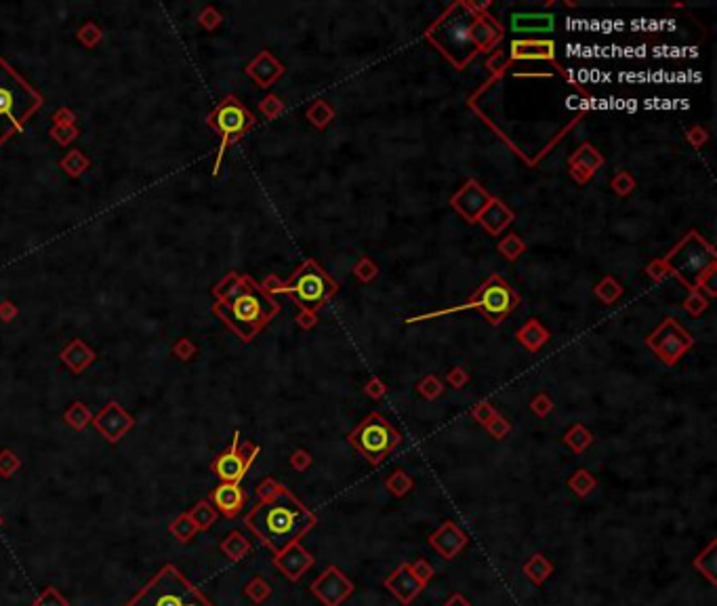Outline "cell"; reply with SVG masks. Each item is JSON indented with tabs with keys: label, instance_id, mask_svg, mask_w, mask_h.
Listing matches in <instances>:
<instances>
[{
	"label": "cell",
	"instance_id": "cell-18",
	"mask_svg": "<svg viewBox=\"0 0 717 606\" xmlns=\"http://www.w3.org/2000/svg\"><path fill=\"white\" fill-rule=\"evenodd\" d=\"M512 57L514 59H556V45L554 40H514L512 43Z\"/></svg>",
	"mask_w": 717,
	"mask_h": 606
},
{
	"label": "cell",
	"instance_id": "cell-24",
	"mask_svg": "<svg viewBox=\"0 0 717 606\" xmlns=\"http://www.w3.org/2000/svg\"><path fill=\"white\" fill-rule=\"evenodd\" d=\"M547 337H549V335H547V331L538 325V322L536 320H530V322H526V325H524V329L518 333V339L528 347V350H538L545 341H547Z\"/></svg>",
	"mask_w": 717,
	"mask_h": 606
},
{
	"label": "cell",
	"instance_id": "cell-2",
	"mask_svg": "<svg viewBox=\"0 0 717 606\" xmlns=\"http://www.w3.org/2000/svg\"><path fill=\"white\" fill-rule=\"evenodd\" d=\"M427 40L456 70L465 68L476 55L492 51L503 38V28L474 3H454L430 30Z\"/></svg>",
	"mask_w": 717,
	"mask_h": 606
},
{
	"label": "cell",
	"instance_id": "cell-10",
	"mask_svg": "<svg viewBox=\"0 0 717 606\" xmlns=\"http://www.w3.org/2000/svg\"><path fill=\"white\" fill-rule=\"evenodd\" d=\"M350 442L372 465H378L402 442V436L383 415L370 413L350 434Z\"/></svg>",
	"mask_w": 717,
	"mask_h": 606
},
{
	"label": "cell",
	"instance_id": "cell-40",
	"mask_svg": "<svg viewBox=\"0 0 717 606\" xmlns=\"http://www.w3.org/2000/svg\"><path fill=\"white\" fill-rule=\"evenodd\" d=\"M612 188H614V192H618V194H629L631 190H634L636 188V181L634 179H631L627 173H618L614 179H612Z\"/></svg>",
	"mask_w": 717,
	"mask_h": 606
},
{
	"label": "cell",
	"instance_id": "cell-4",
	"mask_svg": "<svg viewBox=\"0 0 717 606\" xmlns=\"http://www.w3.org/2000/svg\"><path fill=\"white\" fill-rule=\"evenodd\" d=\"M42 103V95L26 83L7 59L0 57V143L19 133Z\"/></svg>",
	"mask_w": 717,
	"mask_h": 606
},
{
	"label": "cell",
	"instance_id": "cell-22",
	"mask_svg": "<svg viewBox=\"0 0 717 606\" xmlns=\"http://www.w3.org/2000/svg\"><path fill=\"white\" fill-rule=\"evenodd\" d=\"M61 362L72 371V373H82L91 362L95 360V352L84 343L82 339H74L68 347L61 350Z\"/></svg>",
	"mask_w": 717,
	"mask_h": 606
},
{
	"label": "cell",
	"instance_id": "cell-23",
	"mask_svg": "<svg viewBox=\"0 0 717 606\" xmlns=\"http://www.w3.org/2000/svg\"><path fill=\"white\" fill-rule=\"evenodd\" d=\"M188 516L192 518V522L196 524L198 531H208V529L217 522L219 512L213 507V503L204 499V501H198V503L188 512Z\"/></svg>",
	"mask_w": 717,
	"mask_h": 606
},
{
	"label": "cell",
	"instance_id": "cell-32",
	"mask_svg": "<svg viewBox=\"0 0 717 606\" xmlns=\"http://www.w3.org/2000/svg\"><path fill=\"white\" fill-rule=\"evenodd\" d=\"M307 116H310V120H312V123L316 125V127H326L328 123H330V120H332V110L324 103V101H318V103H314V108H310V112H307Z\"/></svg>",
	"mask_w": 717,
	"mask_h": 606
},
{
	"label": "cell",
	"instance_id": "cell-19",
	"mask_svg": "<svg viewBox=\"0 0 717 606\" xmlns=\"http://www.w3.org/2000/svg\"><path fill=\"white\" fill-rule=\"evenodd\" d=\"M556 26L552 13H514L512 30L514 34H549Z\"/></svg>",
	"mask_w": 717,
	"mask_h": 606
},
{
	"label": "cell",
	"instance_id": "cell-11",
	"mask_svg": "<svg viewBox=\"0 0 717 606\" xmlns=\"http://www.w3.org/2000/svg\"><path fill=\"white\" fill-rule=\"evenodd\" d=\"M259 453V447L250 442H242L240 444V432L234 434V440L228 447V451H223L215 461L210 465V469L215 472V476L221 482H232V484H240V480L246 476L250 463L255 461Z\"/></svg>",
	"mask_w": 717,
	"mask_h": 606
},
{
	"label": "cell",
	"instance_id": "cell-17",
	"mask_svg": "<svg viewBox=\"0 0 717 606\" xmlns=\"http://www.w3.org/2000/svg\"><path fill=\"white\" fill-rule=\"evenodd\" d=\"M274 564H276V567H278L288 579L297 581V579L305 573V569L312 564V558H310V554L303 552V549L299 547V543H297V545L288 547L286 552H282L280 556H274Z\"/></svg>",
	"mask_w": 717,
	"mask_h": 606
},
{
	"label": "cell",
	"instance_id": "cell-21",
	"mask_svg": "<svg viewBox=\"0 0 717 606\" xmlns=\"http://www.w3.org/2000/svg\"><path fill=\"white\" fill-rule=\"evenodd\" d=\"M514 219V213L503 205L501 200L492 198L490 205L484 209V213L480 215V223L484 225V230L490 234V236H498L505 228H507Z\"/></svg>",
	"mask_w": 717,
	"mask_h": 606
},
{
	"label": "cell",
	"instance_id": "cell-39",
	"mask_svg": "<svg viewBox=\"0 0 717 606\" xmlns=\"http://www.w3.org/2000/svg\"><path fill=\"white\" fill-rule=\"evenodd\" d=\"M200 23H202L206 30H215V28L221 23V15H219L213 7H206V9L200 13Z\"/></svg>",
	"mask_w": 717,
	"mask_h": 606
},
{
	"label": "cell",
	"instance_id": "cell-33",
	"mask_svg": "<svg viewBox=\"0 0 717 606\" xmlns=\"http://www.w3.org/2000/svg\"><path fill=\"white\" fill-rule=\"evenodd\" d=\"M270 592H272V589H270V585H267L263 579H259V577H257V579H252V581H250V583L244 587V594H246V596H248L252 602H257V604H259V602H263V600L270 596Z\"/></svg>",
	"mask_w": 717,
	"mask_h": 606
},
{
	"label": "cell",
	"instance_id": "cell-42",
	"mask_svg": "<svg viewBox=\"0 0 717 606\" xmlns=\"http://www.w3.org/2000/svg\"><path fill=\"white\" fill-rule=\"evenodd\" d=\"M55 125H74V114L68 108H59L53 116Z\"/></svg>",
	"mask_w": 717,
	"mask_h": 606
},
{
	"label": "cell",
	"instance_id": "cell-29",
	"mask_svg": "<svg viewBox=\"0 0 717 606\" xmlns=\"http://www.w3.org/2000/svg\"><path fill=\"white\" fill-rule=\"evenodd\" d=\"M34 606H70V602L57 587H45L42 594L34 600Z\"/></svg>",
	"mask_w": 717,
	"mask_h": 606
},
{
	"label": "cell",
	"instance_id": "cell-12",
	"mask_svg": "<svg viewBox=\"0 0 717 606\" xmlns=\"http://www.w3.org/2000/svg\"><path fill=\"white\" fill-rule=\"evenodd\" d=\"M648 347L656 352V356L667 362V365H676V362L694 345V339L686 329H682L673 318L663 320L656 327V331L646 339Z\"/></svg>",
	"mask_w": 717,
	"mask_h": 606
},
{
	"label": "cell",
	"instance_id": "cell-8",
	"mask_svg": "<svg viewBox=\"0 0 717 606\" xmlns=\"http://www.w3.org/2000/svg\"><path fill=\"white\" fill-rule=\"evenodd\" d=\"M518 301H520V297L514 293V289L509 287V282L505 278H501L498 274H492L469 301L461 303L456 307H448V310H440V312H434V314H423V316L410 318L408 322L430 320V318H438V316L461 312V310H480L486 316V320L490 322V325H498V322H503L505 316H509L518 307Z\"/></svg>",
	"mask_w": 717,
	"mask_h": 606
},
{
	"label": "cell",
	"instance_id": "cell-5",
	"mask_svg": "<svg viewBox=\"0 0 717 606\" xmlns=\"http://www.w3.org/2000/svg\"><path fill=\"white\" fill-rule=\"evenodd\" d=\"M124 606H215L175 567H164Z\"/></svg>",
	"mask_w": 717,
	"mask_h": 606
},
{
	"label": "cell",
	"instance_id": "cell-38",
	"mask_svg": "<svg viewBox=\"0 0 717 606\" xmlns=\"http://www.w3.org/2000/svg\"><path fill=\"white\" fill-rule=\"evenodd\" d=\"M173 354H175L179 360H190V358H194V354H196V345H194L190 339H179V341L173 345Z\"/></svg>",
	"mask_w": 717,
	"mask_h": 606
},
{
	"label": "cell",
	"instance_id": "cell-14",
	"mask_svg": "<svg viewBox=\"0 0 717 606\" xmlns=\"http://www.w3.org/2000/svg\"><path fill=\"white\" fill-rule=\"evenodd\" d=\"M91 423L97 427V432L108 442H118L120 438L126 436V432L135 425V419L126 413L118 402H108L105 407L93 417Z\"/></svg>",
	"mask_w": 717,
	"mask_h": 606
},
{
	"label": "cell",
	"instance_id": "cell-41",
	"mask_svg": "<svg viewBox=\"0 0 717 606\" xmlns=\"http://www.w3.org/2000/svg\"><path fill=\"white\" fill-rule=\"evenodd\" d=\"M356 274H358V276H360L362 280H370V278H372V276L376 274V267H374V265H372V263H370L368 259H364V261H362V263H360V265L356 267Z\"/></svg>",
	"mask_w": 717,
	"mask_h": 606
},
{
	"label": "cell",
	"instance_id": "cell-28",
	"mask_svg": "<svg viewBox=\"0 0 717 606\" xmlns=\"http://www.w3.org/2000/svg\"><path fill=\"white\" fill-rule=\"evenodd\" d=\"M61 169L70 175V177H78L84 171L89 169V158L84 156L80 150H72L63 160H61Z\"/></svg>",
	"mask_w": 717,
	"mask_h": 606
},
{
	"label": "cell",
	"instance_id": "cell-6",
	"mask_svg": "<svg viewBox=\"0 0 717 606\" xmlns=\"http://www.w3.org/2000/svg\"><path fill=\"white\" fill-rule=\"evenodd\" d=\"M261 289L265 293L290 295L303 314L316 316V312L336 293L339 287L314 259H307L299 265V270L292 274L288 282H276V278H267Z\"/></svg>",
	"mask_w": 717,
	"mask_h": 606
},
{
	"label": "cell",
	"instance_id": "cell-34",
	"mask_svg": "<svg viewBox=\"0 0 717 606\" xmlns=\"http://www.w3.org/2000/svg\"><path fill=\"white\" fill-rule=\"evenodd\" d=\"M596 295H598L602 301L612 303V301H614V299L620 295V287H618V282H616V280H612V278H606V280L602 282V285H598Z\"/></svg>",
	"mask_w": 717,
	"mask_h": 606
},
{
	"label": "cell",
	"instance_id": "cell-20",
	"mask_svg": "<svg viewBox=\"0 0 717 606\" xmlns=\"http://www.w3.org/2000/svg\"><path fill=\"white\" fill-rule=\"evenodd\" d=\"M602 163H604V158L596 152V148L589 145V143H585V145H580V148L572 154V158H570V171H572L574 177L578 175V171H583L580 177H578V181L585 183L589 177H592V175L596 173V169L602 167Z\"/></svg>",
	"mask_w": 717,
	"mask_h": 606
},
{
	"label": "cell",
	"instance_id": "cell-7",
	"mask_svg": "<svg viewBox=\"0 0 717 606\" xmlns=\"http://www.w3.org/2000/svg\"><path fill=\"white\" fill-rule=\"evenodd\" d=\"M663 265L667 272L676 274L684 282V287H688L690 291H698L713 276L715 249L698 232H690L671 249V253H667Z\"/></svg>",
	"mask_w": 717,
	"mask_h": 606
},
{
	"label": "cell",
	"instance_id": "cell-27",
	"mask_svg": "<svg viewBox=\"0 0 717 606\" xmlns=\"http://www.w3.org/2000/svg\"><path fill=\"white\" fill-rule=\"evenodd\" d=\"M168 533H171L179 543H188L196 537L198 529L188 514H179L171 524H168Z\"/></svg>",
	"mask_w": 717,
	"mask_h": 606
},
{
	"label": "cell",
	"instance_id": "cell-36",
	"mask_svg": "<svg viewBox=\"0 0 717 606\" xmlns=\"http://www.w3.org/2000/svg\"><path fill=\"white\" fill-rule=\"evenodd\" d=\"M78 40H80L82 45H87V47H95V45L99 43V40H101V30H99L95 23L82 26V28L78 30Z\"/></svg>",
	"mask_w": 717,
	"mask_h": 606
},
{
	"label": "cell",
	"instance_id": "cell-44",
	"mask_svg": "<svg viewBox=\"0 0 717 606\" xmlns=\"http://www.w3.org/2000/svg\"><path fill=\"white\" fill-rule=\"evenodd\" d=\"M294 467H297V469H303L307 463H310V457H307V453H303V451H297V453H294L292 455V461H290Z\"/></svg>",
	"mask_w": 717,
	"mask_h": 606
},
{
	"label": "cell",
	"instance_id": "cell-31",
	"mask_svg": "<svg viewBox=\"0 0 717 606\" xmlns=\"http://www.w3.org/2000/svg\"><path fill=\"white\" fill-rule=\"evenodd\" d=\"M19 467H21V459L11 449L0 451V478H11Z\"/></svg>",
	"mask_w": 717,
	"mask_h": 606
},
{
	"label": "cell",
	"instance_id": "cell-25",
	"mask_svg": "<svg viewBox=\"0 0 717 606\" xmlns=\"http://www.w3.org/2000/svg\"><path fill=\"white\" fill-rule=\"evenodd\" d=\"M63 421H65V423H68L72 430L82 432L84 427H87V425L93 421V415H91V411H89L87 404H82V402H74L72 407L65 411Z\"/></svg>",
	"mask_w": 717,
	"mask_h": 606
},
{
	"label": "cell",
	"instance_id": "cell-3",
	"mask_svg": "<svg viewBox=\"0 0 717 606\" xmlns=\"http://www.w3.org/2000/svg\"><path fill=\"white\" fill-rule=\"evenodd\" d=\"M213 293V314L242 341H250L280 312V303L246 274L230 272Z\"/></svg>",
	"mask_w": 717,
	"mask_h": 606
},
{
	"label": "cell",
	"instance_id": "cell-9",
	"mask_svg": "<svg viewBox=\"0 0 717 606\" xmlns=\"http://www.w3.org/2000/svg\"><path fill=\"white\" fill-rule=\"evenodd\" d=\"M208 125L221 135L217 160H215V167H213V173L217 175L225 150H228L232 143H236L240 137H244L252 127H255V125H257V118L252 116V114L240 103V99H236L234 95H228V97H223V99L217 103V108H215L213 112L208 114Z\"/></svg>",
	"mask_w": 717,
	"mask_h": 606
},
{
	"label": "cell",
	"instance_id": "cell-43",
	"mask_svg": "<svg viewBox=\"0 0 717 606\" xmlns=\"http://www.w3.org/2000/svg\"><path fill=\"white\" fill-rule=\"evenodd\" d=\"M17 314V307L11 301H3L0 303V320L3 322H11Z\"/></svg>",
	"mask_w": 717,
	"mask_h": 606
},
{
	"label": "cell",
	"instance_id": "cell-30",
	"mask_svg": "<svg viewBox=\"0 0 717 606\" xmlns=\"http://www.w3.org/2000/svg\"><path fill=\"white\" fill-rule=\"evenodd\" d=\"M498 251L507 259H516L524 253V242L516 234H509L498 242Z\"/></svg>",
	"mask_w": 717,
	"mask_h": 606
},
{
	"label": "cell",
	"instance_id": "cell-35",
	"mask_svg": "<svg viewBox=\"0 0 717 606\" xmlns=\"http://www.w3.org/2000/svg\"><path fill=\"white\" fill-rule=\"evenodd\" d=\"M51 137L61 143V145H68L70 141H74L78 137V129L74 125H53L51 129Z\"/></svg>",
	"mask_w": 717,
	"mask_h": 606
},
{
	"label": "cell",
	"instance_id": "cell-13",
	"mask_svg": "<svg viewBox=\"0 0 717 606\" xmlns=\"http://www.w3.org/2000/svg\"><path fill=\"white\" fill-rule=\"evenodd\" d=\"M490 200H492V196L476 179H469L452 196L450 205L454 207V211L461 217H465L469 223H476L480 219V215L484 213V209L490 205Z\"/></svg>",
	"mask_w": 717,
	"mask_h": 606
},
{
	"label": "cell",
	"instance_id": "cell-37",
	"mask_svg": "<svg viewBox=\"0 0 717 606\" xmlns=\"http://www.w3.org/2000/svg\"><path fill=\"white\" fill-rule=\"evenodd\" d=\"M261 112L267 116V118H276L282 110H284V103L278 99V97H274V95H270V97H265L263 101H261Z\"/></svg>",
	"mask_w": 717,
	"mask_h": 606
},
{
	"label": "cell",
	"instance_id": "cell-45",
	"mask_svg": "<svg viewBox=\"0 0 717 606\" xmlns=\"http://www.w3.org/2000/svg\"><path fill=\"white\" fill-rule=\"evenodd\" d=\"M0 527H3V518H0Z\"/></svg>",
	"mask_w": 717,
	"mask_h": 606
},
{
	"label": "cell",
	"instance_id": "cell-26",
	"mask_svg": "<svg viewBox=\"0 0 717 606\" xmlns=\"http://www.w3.org/2000/svg\"><path fill=\"white\" fill-rule=\"evenodd\" d=\"M221 552L230 558V560H242L248 552H250V543L238 533V531H232L223 541H221Z\"/></svg>",
	"mask_w": 717,
	"mask_h": 606
},
{
	"label": "cell",
	"instance_id": "cell-15",
	"mask_svg": "<svg viewBox=\"0 0 717 606\" xmlns=\"http://www.w3.org/2000/svg\"><path fill=\"white\" fill-rule=\"evenodd\" d=\"M246 499H248L246 491L240 484H232V482H221L219 487L210 493V503L225 518H236L246 505Z\"/></svg>",
	"mask_w": 717,
	"mask_h": 606
},
{
	"label": "cell",
	"instance_id": "cell-1",
	"mask_svg": "<svg viewBox=\"0 0 717 606\" xmlns=\"http://www.w3.org/2000/svg\"><path fill=\"white\" fill-rule=\"evenodd\" d=\"M257 495L259 503L246 514L244 524L274 556L297 545L316 524V516L272 478L259 484Z\"/></svg>",
	"mask_w": 717,
	"mask_h": 606
},
{
	"label": "cell",
	"instance_id": "cell-16",
	"mask_svg": "<svg viewBox=\"0 0 717 606\" xmlns=\"http://www.w3.org/2000/svg\"><path fill=\"white\" fill-rule=\"evenodd\" d=\"M246 74L255 80L259 87H270L272 83H276V80L284 74V68L267 51H261L255 59L246 65Z\"/></svg>",
	"mask_w": 717,
	"mask_h": 606
}]
</instances>
